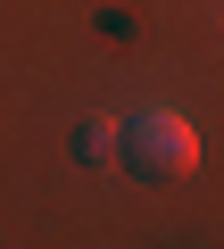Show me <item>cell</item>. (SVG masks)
<instances>
[{
	"mask_svg": "<svg viewBox=\"0 0 224 249\" xmlns=\"http://www.w3.org/2000/svg\"><path fill=\"white\" fill-rule=\"evenodd\" d=\"M117 166L141 175V183H174V175H191V166H199L191 116H174V108H141V116H125V124H117Z\"/></svg>",
	"mask_w": 224,
	"mask_h": 249,
	"instance_id": "cell-1",
	"label": "cell"
},
{
	"mask_svg": "<svg viewBox=\"0 0 224 249\" xmlns=\"http://www.w3.org/2000/svg\"><path fill=\"white\" fill-rule=\"evenodd\" d=\"M75 158L83 166H108V158H117V124H108V116H83L75 124Z\"/></svg>",
	"mask_w": 224,
	"mask_h": 249,
	"instance_id": "cell-2",
	"label": "cell"
}]
</instances>
